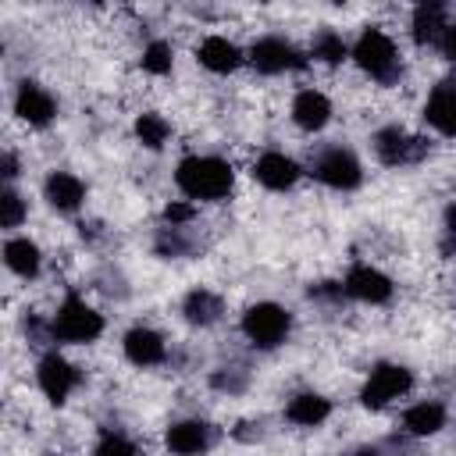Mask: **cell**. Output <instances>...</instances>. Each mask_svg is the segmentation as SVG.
<instances>
[{"label":"cell","mask_w":456,"mask_h":456,"mask_svg":"<svg viewBox=\"0 0 456 456\" xmlns=\"http://www.w3.org/2000/svg\"><path fill=\"white\" fill-rule=\"evenodd\" d=\"M399 424H403L399 431L410 438H431L449 424V406L442 399H417L403 410Z\"/></svg>","instance_id":"obj_20"},{"label":"cell","mask_w":456,"mask_h":456,"mask_svg":"<svg viewBox=\"0 0 456 456\" xmlns=\"http://www.w3.org/2000/svg\"><path fill=\"white\" fill-rule=\"evenodd\" d=\"M349 61L378 86H399L406 78V64L403 53L395 46V39L381 28V25H367L360 28V36L349 43Z\"/></svg>","instance_id":"obj_2"},{"label":"cell","mask_w":456,"mask_h":456,"mask_svg":"<svg viewBox=\"0 0 456 456\" xmlns=\"http://www.w3.org/2000/svg\"><path fill=\"white\" fill-rule=\"evenodd\" d=\"M4 267L14 278H21V281H36L43 274V249L28 235H7V242H4Z\"/></svg>","instance_id":"obj_22"},{"label":"cell","mask_w":456,"mask_h":456,"mask_svg":"<svg viewBox=\"0 0 456 456\" xmlns=\"http://www.w3.org/2000/svg\"><path fill=\"white\" fill-rule=\"evenodd\" d=\"M442 221H445V232H456V203H449V207H445Z\"/></svg>","instance_id":"obj_38"},{"label":"cell","mask_w":456,"mask_h":456,"mask_svg":"<svg viewBox=\"0 0 456 456\" xmlns=\"http://www.w3.org/2000/svg\"><path fill=\"white\" fill-rule=\"evenodd\" d=\"M370 153L381 167H413L431 153V142L403 125H381L370 132Z\"/></svg>","instance_id":"obj_6"},{"label":"cell","mask_w":456,"mask_h":456,"mask_svg":"<svg viewBox=\"0 0 456 456\" xmlns=\"http://www.w3.org/2000/svg\"><path fill=\"white\" fill-rule=\"evenodd\" d=\"M89 456H139V445L125 435V431H114V428H103L93 442V452Z\"/></svg>","instance_id":"obj_30"},{"label":"cell","mask_w":456,"mask_h":456,"mask_svg":"<svg viewBox=\"0 0 456 456\" xmlns=\"http://www.w3.org/2000/svg\"><path fill=\"white\" fill-rule=\"evenodd\" d=\"M306 296H310L314 303H324V306H338V303L346 299V289H342V278H338V281H335V278H324V281H310Z\"/></svg>","instance_id":"obj_32"},{"label":"cell","mask_w":456,"mask_h":456,"mask_svg":"<svg viewBox=\"0 0 456 456\" xmlns=\"http://www.w3.org/2000/svg\"><path fill=\"white\" fill-rule=\"evenodd\" d=\"M196 61H200V68H207L210 75H232V71H239L242 64H246V50L235 43V39H228V36H203L200 43H196Z\"/></svg>","instance_id":"obj_19"},{"label":"cell","mask_w":456,"mask_h":456,"mask_svg":"<svg viewBox=\"0 0 456 456\" xmlns=\"http://www.w3.org/2000/svg\"><path fill=\"white\" fill-rule=\"evenodd\" d=\"M331 399L328 395H321V392H314V388H306V392H296V395H289V403H285V420L289 424H296V428H321L328 417H331Z\"/></svg>","instance_id":"obj_23"},{"label":"cell","mask_w":456,"mask_h":456,"mask_svg":"<svg viewBox=\"0 0 456 456\" xmlns=\"http://www.w3.org/2000/svg\"><path fill=\"white\" fill-rule=\"evenodd\" d=\"M196 217H200V207H196L192 200H171V203H164V210H160V221H164V224H175V228H192Z\"/></svg>","instance_id":"obj_31"},{"label":"cell","mask_w":456,"mask_h":456,"mask_svg":"<svg viewBox=\"0 0 456 456\" xmlns=\"http://www.w3.org/2000/svg\"><path fill=\"white\" fill-rule=\"evenodd\" d=\"M82 381H86V374H82V367L78 363H71L64 353H57V349H50V353H43L39 360H36V388L46 395V403H53V406H64L68 403V395L75 392V388H82Z\"/></svg>","instance_id":"obj_9"},{"label":"cell","mask_w":456,"mask_h":456,"mask_svg":"<svg viewBox=\"0 0 456 456\" xmlns=\"http://www.w3.org/2000/svg\"><path fill=\"white\" fill-rule=\"evenodd\" d=\"M28 221V200L14 189V185H4L0 189V224L7 228V232H14V228H21Z\"/></svg>","instance_id":"obj_29"},{"label":"cell","mask_w":456,"mask_h":456,"mask_svg":"<svg viewBox=\"0 0 456 456\" xmlns=\"http://www.w3.org/2000/svg\"><path fill=\"white\" fill-rule=\"evenodd\" d=\"M306 53H310V61L335 68V64L349 61V43H346V36H342L338 28H331V25H321V28L310 36V46H306Z\"/></svg>","instance_id":"obj_25"},{"label":"cell","mask_w":456,"mask_h":456,"mask_svg":"<svg viewBox=\"0 0 456 456\" xmlns=\"http://www.w3.org/2000/svg\"><path fill=\"white\" fill-rule=\"evenodd\" d=\"M449 7L442 0H424L410 11V39L417 46H438L442 32L449 28Z\"/></svg>","instance_id":"obj_21"},{"label":"cell","mask_w":456,"mask_h":456,"mask_svg":"<svg viewBox=\"0 0 456 456\" xmlns=\"http://www.w3.org/2000/svg\"><path fill=\"white\" fill-rule=\"evenodd\" d=\"M86 196H89V189H86V182L75 171H61L57 167V171H50L43 178V200H46V207L57 210V214H64V217L78 214L86 207Z\"/></svg>","instance_id":"obj_15"},{"label":"cell","mask_w":456,"mask_h":456,"mask_svg":"<svg viewBox=\"0 0 456 456\" xmlns=\"http://www.w3.org/2000/svg\"><path fill=\"white\" fill-rule=\"evenodd\" d=\"M171 178H175V189L182 192V200H192V203H221L235 189V167L217 153L182 157L175 164Z\"/></svg>","instance_id":"obj_1"},{"label":"cell","mask_w":456,"mask_h":456,"mask_svg":"<svg viewBox=\"0 0 456 456\" xmlns=\"http://www.w3.org/2000/svg\"><path fill=\"white\" fill-rule=\"evenodd\" d=\"M306 175L314 182H321L324 189H335V192H353L363 185V164L360 157L342 146V142H331V146H321L310 164H306Z\"/></svg>","instance_id":"obj_5"},{"label":"cell","mask_w":456,"mask_h":456,"mask_svg":"<svg viewBox=\"0 0 456 456\" xmlns=\"http://www.w3.org/2000/svg\"><path fill=\"white\" fill-rule=\"evenodd\" d=\"M178 314H182V321H185L189 328H200V331H203V328L221 324V317L228 314V306H224V296H217L214 289L192 285V289L182 296Z\"/></svg>","instance_id":"obj_18"},{"label":"cell","mask_w":456,"mask_h":456,"mask_svg":"<svg viewBox=\"0 0 456 456\" xmlns=\"http://www.w3.org/2000/svg\"><path fill=\"white\" fill-rule=\"evenodd\" d=\"M139 68H142L146 75H153V78H167L171 68H175V46H171L167 39L153 36V39L142 46V53H139Z\"/></svg>","instance_id":"obj_28"},{"label":"cell","mask_w":456,"mask_h":456,"mask_svg":"<svg viewBox=\"0 0 456 456\" xmlns=\"http://www.w3.org/2000/svg\"><path fill=\"white\" fill-rule=\"evenodd\" d=\"M228 435H232L235 442H242V445H256V442L267 438V420H264V417H256V420H239Z\"/></svg>","instance_id":"obj_33"},{"label":"cell","mask_w":456,"mask_h":456,"mask_svg":"<svg viewBox=\"0 0 456 456\" xmlns=\"http://www.w3.org/2000/svg\"><path fill=\"white\" fill-rule=\"evenodd\" d=\"M121 353H125V360L132 363V367H139V370H150V367H164V363H171V342L157 331V328H150V324H135V328H128L125 335H121Z\"/></svg>","instance_id":"obj_13"},{"label":"cell","mask_w":456,"mask_h":456,"mask_svg":"<svg viewBox=\"0 0 456 456\" xmlns=\"http://www.w3.org/2000/svg\"><path fill=\"white\" fill-rule=\"evenodd\" d=\"M246 64H253V71H260V75H292V71H303L310 64V53L303 46H296L292 39L267 32V36H256L249 43Z\"/></svg>","instance_id":"obj_8"},{"label":"cell","mask_w":456,"mask_h":456,"mask_svg":"<svg viewBox=\"0 0 456 456\" xmlns=\"http://www.w3.org/2000/svg\"><path fill=\"white\" fill-rule=\"evenodd\" d=\"M96 289L103 292V296H110V299H125L128 296V285H125V274L118 271V267H107L100 278H96Z\"/></svg>","instance_id":"obj_34"},{"label":"cell","mask_w":456,"mask_h":456,"mask_svg":"<svg viewBox=\"0 0 456 456\" xmlns=\"http://www.w3.org/2000/svg\"><path fill=\"white\" fill-rule=\"evenodd\" d=\"M292 324H296L292 310L274 299H256L239 317V331L256 353H274L278 346H285L292 335Z\"/></svg>","instance_id":"obj_3"},{"label":"cell","mask_w":456,"mask_h":456,"mask_svg":"<svg viewBox=\"0 0 456 456\" xmlns=\"http://www.w3.org/2000/svg\"><path fill=\"white\" fill-rule=\"evenodd\" d=\"M435 50L442 53V61L456 64V21H449V28L442 32V39H438V46H435Z\"/></svg>","instance_id":"obj_36"},{"label":"cell","mask_w":456,"mask_h":456,"mask_svg":"<svg viewBox=\"0 0 456 456\" xmlns=\"http://www.w3.org/2000/svg\"><path fill=\"white\" fill-rule=\"evenodd\" d=\"M253 182L256 185H264L267 192H289V189H296L299 185V178L306 175V167L296 160V157H289V153H281V150H264L256 160H253Z\"/></svg>","instance_id":"obj_14"},{"label":"cell","mask_w":456,"mask_h":456,"mask_svg":"<svg viewBox=\"0 0 456 456\" xmlns=\"http://www.w3.org/2000/svg\"><path fill=\"white\" fill-rule=\"evenodd\" d=\"M349 456H392V452H388L385 442H374V445H360V449H353Z\"/></svg>","instance_id":"obj_37"},{"label":"cell","mask_w":456,"mask_h":456,"mask_svg":"<svg viewBox=\"0 0 456 456\" xmlns=\"http://www.w3.org/2000/svg\"><path fill=\"white\" fill-rule=\"evenodd\" d=\"M50 328H53L57 346H89L107 331V321L96 306L86 303V296H78L71 289V292H64V299L50 314Z\"/></svg>","instance_id":"obj_4"},{"label":"cell","mask_w":456,"mask_h":456,"mask_svg":"<svg viewBox=\"0 0 456 456\" xmlns=\"http://www.w3.org/2000/svg\"><path fill=\"white\" fill-rule=\"evenodd\" d=\"M342 289H346V299L363 303V306H385L395 296V281L381 267L363 264V260L349 264V271L342 274Z\"/></svg>","instance_id":"obj_10"},{"label":"cell","mask_w":456,"mask_h":456,"mask_svg":"<svg viewBox=\"0 0 456 456\" xmlns=\"http://www.w3.org/2000/svg\"><path fill=\"white\" fill-rule=\"evenodd\" d=\"M11 110L18 121H25L28 128H50L57 121V96L39 86L36 78H21L14 86V96H11Z\"/></svg>","instance_id":"obj_11"},{"label":"cell","mask_w":456,"mask_h":456,"mask_svg":"<svg viewBox=\"0 0 456 456\" xmlns=\"http://www.w3.org/2000/svg\"><path fill=\"white\" fill-rule=\"evenodd\" d=\"M46 456H57V452H46Z\"/></svg>","instance_id":"obj_39"},{"label":"cell","mask_w":456,"mask_h":456,"mask_svg":"<svg viewBox=\"0 0 456 456\" xmlns=\"http://www.w3.org/2000/svg\"><path fill=\"white\" fill-rule=\"evenodd\" d=\"M424 125L445 139H456V78H442L431 86L424 110H420Z\"/></svg>","instance_id":"obj_16"},{"label":"cell","mask_w":456,"mask_h":456,"mask_svg":"<svg viewBox=\"0 0 456 456\" xmlns=\"http://www.w3.org/2000/svg\"><path fill=\"white\" fill-rule=\"evenodd\" d=\"M207 385H210V392L235 399V395H246V392H249L253 370H249L246 363H217V367L207 374Z\"/></svg>","instance_id":"obj_26"},{"label":"cell","mask_w":456,"mask_h":456,"mask_svg":"<svg viewBox=\"0 0 456 456\" xmlns=\"http://www.w3.org/2000/svg\"><path fill=\"white\" fill-rule=\"evenodd\" d=\"M153 256L160 260H189L200 253V239L192 235V228H175V224H160L150 239Z\"/></svg>","instance_id":"obj_24"},{"label":"cell","mask_w":456,"mask_h":456,"mask_svg":"<svg viewBox=\"0 0 456 456\" xmlns=\"http://www.w3.org/2000/svg\"><path fill=\"white\" fill-rule=\"evenodd\" d=\"M413 385H417V378H413V370H410L406 363L381 360V363H374V367L367 370V378H363V388H360V406L378 413V410L392 406L395 399L410 395V392H413Z\"/></svg>","instance_id":"obj_7"},{"label":"cell","mask_w":456,"mask_h":456,"mask_svg":"<svg viewBox=\"0 0 456 456\" xmlns=\"http://www.w3.org/2000/svg\"><path fill=\"white\" fill-rule=\"evenodd\" d=\"M331 114H335V107H331L328 93H321V89H314V86L296 89V96H292V103H289L292 125H296L299 132H310V135L321 132V128H328Z\"/></svg>","instance_id":"obj_17"},{"label":"cell","mask_w":456,"mask_h":456,"mask_svg":"<svg viewBox=\"0 0 456 456\" xmlns=\"http://www.w3.org/2000/svg\"><path fill=\"white\" fill-rule=\"evenodd\" d=\"M132 132H135L139 146H142V150H153V153H157V150H164V146H167V139L175 135L171 121H167L164 114H157V110H142V114H135Z\"/></svg>","instance_id":"obj_27"},{"label":"cell","mask_w":456,"mask_h":456,"mask_svg":"<svg viewBox=\"0 0 456 456\" xmlns=\"http://www.w3.org/2000/svg\"><path fill=\"white\" fill-rule=\"evenodd\" d=\"M221 442V431L203 417H182L164 431V449L171 456H207Z\"/></svg>","instance_id":"obj_12"},{"label":"cell","mask_w":456,"mask_h":456,"mask_svg":"<svg viewBox=\"0 0 456 456\" xmlns=\"http://www.w3.org/2000/svg\"><path fill=\"white\" fill-rule=\"evenodd\" d=\"M0 175H4V185H14L18 175H21V160H18V153H14L11 146H7L4 157H0Z\"/></svg>","instance_id":"obj_35"}]
</instances>
